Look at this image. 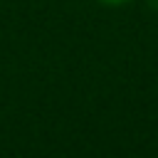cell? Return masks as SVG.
<instances>
[{
	"label": "cell",
	"mask_w": 158,
	"mask_h": 158,
	"mask_svg": "<svg viewBox=\"0 0 158 158\" xmlns=\"http://www.w3.org/2000/svg\"><path fill=\"white\" fill-rule=\"evenodd\" d=\"M99 2H104V5H123L128 0H99Z\"/></svg>",
	"instance_id": "1"
}]
</instances>
